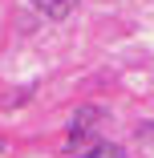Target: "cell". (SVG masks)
<instances>
[{"instance_id":"6da1fadb","label":"cell","mask_w":154,"mask_h":158,"mask_svg":"<svg viewBox=\"0 0 154 158\" xmlns=\"http://www.w3.org/2000/svg\"><path fill=\"white\" fill-rule=\"evenodd\" d=\"M102 122H106V110H98V106H81V110L73 114V122H69V142L89 138V134H94Z\"/></svg>"},{"instance_id":"7a4b0ae2","label":"cell","mask_w":154,"mask_h":158,"mask_svg":"<svg viewBox=\"0 0 154 158\" xmlns=\"http://www.w3.org/2000/svg\"><path fill=\"white\" fill-rule=\"evenodd\" d=\"M81 158H126V150H122V146H110V142H98V146H89Z\"/></svg>"},{"instance_id":"3957f363","label":"cell","mask_w":154,"mask_h":158,"mask_svg":"<svg viewBox=\"0 0 154 158\" xmlns=\"http://www.w3.org/2000/svg\"><path fill=\"white\" fill-rule=\"evenodd\" d=\"M33 4H37L45 16H65V12L73 8V0H33Z\"/></svg>"}]
</instances>
